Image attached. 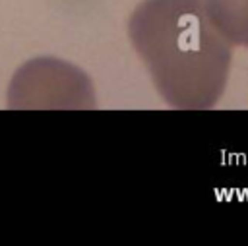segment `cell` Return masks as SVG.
Here are the masks:
<instances>
[{
	"label": "cell",
	"mask_w": 248,
	"mask_h": 246,
	"mask_svg": "<svg viewBox=\"0 0 248 246\" xmlns=\"http://www.w3.org/2000/svg\"><path fill=\"white\" fill-rule=\"evenodd\" d=\"M128 33L169 107L205 110L221 99L232 50L211 23L203 0H143Z\"/></svg>",
	"instance_id": "1"
},
{
	"label": "cell",
	"mask_w": 248,
	"mask_h": 246,
	"mask_svg": "<svg viewBox=\"0 0 248 246\" xmlns=\"http://www.w3.org/2000/svg\"><path fill=\"white\" fill-rule=\"evenodd\" d=\"M217 31L238 46H248V0H203Z\"/></svg>",
	"instance_id": "2"
}]
</instances>
